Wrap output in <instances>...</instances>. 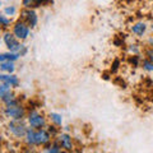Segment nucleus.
I'll return each mask as SVG.
<instances>
[{"mask_svg":"<svg viewBox=\"0 0 153 153\" xmlns=\"http://www.w3.org/2000/svg\"><path fill=\"white\" fill-rule=\"evenodd\" d=\"M33 4H35V8L36 7H42V5H46V4L50 3V0H32Z\"/></svg>","mask_w":153,"mask_h":153,"instance_id":"nucleus-21","label":"nucleus"},{"mask_svg":"<svg viewBox=\"0 0 153 153\" xmlns=\"http://www.w3.org/2000/svg\"><path fill=\"white\" fill-rule=\"evenodd\" d=\"M149 28H151V31H152V33H153V22H152L151 25H149Z\"/></svg>","mask_w":153,"mask_h":153,"instance_id":"nucleus-27","label":"nucleus"},{"mask_svg":"<svg viewBox=\"0 0 153 153\" xmlns=\"http://www.w3.org/2000/svg\"><path fill=\"white\" fill-rule=\"evenodd\" d=\"M9 130L12 131L13 135H16L18 138H23L26 135V133H27V126H26V124L23 123L22 120H12L10 123H9Z\"/></svg>","mask_w":153,"mask_h":153,"instance_id":"nucleus-4","label":"nucleus"},{"mask_svg":"<svg viewBox=\"0 0 153 153\" xmlns=\"http://www.w3.org/2000/svg\"><path fill=\"white\" fill-rule=\"evenodd\" d=\"M47 131H49L50 134H51V137H55L56 134H57V129H56V125H50L49 126V129H47Z\"/></svg>","mask_w":153,"mask_h":153,"instance_id":"nucleus-24","label":"nucleus"},{"mask_svg":"<svg viewBox=\"0 0 153 153\" xmlns=\"http://www.w3.org/2000/svg\"><path fill=\"white\" fill-rule=\"evenodd\" d=\"M61 146H60V143L59 142H52L51 144H49V146H46V148H45V152L46 153H61Z\"/></svg>","mask_w":153,"mask_h":153,"instance_id":"nucleus-12","label":"nucleus"},{"mask_svg":"<svg viewBox=\"0 0 153 153\" xmlns=\"http://www.w3.org/2000/svg\"><path fill=\"white\" fill-rule=\"evenodd\" d=\"M27 52H28L27 46H26V45H21V47H19V50H18L19 56H26V55H27Z\"/></svg>","mask_w":153,"mask_h":153,"instance_id":"nucleus-22","label":"nucleus"},{"mask_svg":"<svg viewBox=\"0 0 153 153\" xmlns=\"http://www.w3.org/2000/svg\"><path fill=\"white\" fill-rule=\"evenodd\" d=\"M26 143L28 146H36V130L35 129H27V133H26Z\"/></svg>","mask_w":153,"mask_h":153,"instance_id":"nucleus-11","label":"nucleus"},{"mask_svg":"<svg viewBox=\"0 0 153 153\" xmlns=\"http://www.w3.org/2000/svg\"><path fill=\"white\" fill-rule=\"evenodd\" d=\"M144 56H146V59H148L153 63V47H147L144 50Z\"/></svg>","mask_w":153,"mask_h":153,"instance_id":"nucleus-19","label":"nucleus"},{"mask_svg":"<svg viewBox=\"0 0 153 153\" xmlns=\"http://www.w3.org/2000/svg\"><path fill=\"white\" fill-rule=\"evenodd\" d=\"M57 142L60 143V146L65 151H73V140H71V137L69 134H60L59 138H57Z\"/></svg>","mask_w":153,"mask_h":153,"instance_id":"nucleus-9","label":"nucleus"},{"mask_svg":"<svg viewBox=\"0 0 153 153\" xmlns=\"http://www.w3.org/2000/svg\"><path fill=\"white\" fill-rule=\"evenodd\" d=\"M12 25V18H9L5 14L0 13V27H4V28H8L10 27Z\"/></svg>","mask_w":153,"mask_h":153,"instance_id":"nucleus-15","label":"nucleus"},{"mask_svg":"<svg viewBox=\"0 0 153 153\" xmlns=\"http://www.w3.org/2000/svg\"><path fill=\"white\" fill-rule=\"evenodd\" d=\"M129 51L133 52V55H138L139 54V47H138V45H130L129 46Z\"/></svg>","mask_w":153,"mask_h":153,"instance_id":"nucleus-23","label":"nucleus"},{"mask_svg":"<svg viewBox=\"0 0 153 153\" xmlns=\"http://www.w3.org/2000/svg\"><path fill=\"white\" fill-rule=\"evenodd\" d=\"M4 42H5V45L8 47V50L10 52H18L19 47H21V42L19 40L13 35V32H7L5 35H4Z\"/></svg>","mask_w":153,"mask_h":153,"instance_id":"nucleus-6","label":"nucleus"},{"mask_svg":"<svg viewBox=\"0 0 153 153\" xmlns=\"http://www.w3.org/2000/svg\"><path fill=\"white\" fill-rule=\"evenodd\" d=\"M0 69L3 71H7L8 74H13V71L16 70V66H14L13 61H4V63H0Z\"/></svg>","mask_w":153,"mask_h":153,"instance_id":"nucleus-13","label":"nucleus"},{"mask_svg":"<svg viewBox=\"0 0 153 153\" xmlns=\"http://www.w3.org/2000/svg\"><path fill=\"white\" fill-rule=\"evenodd\" d=\"M49 117H50V120H51V123L54 124V125L61 126V124H63V116H61L60 114H57V112H51V114L49 115Z\"/></svg>","mask_w":153,"mask_h":153,"instance_id":"nucleus-14","label":"nucleus"},{"mask_svg":"<svg viewBox=\"0 0 153 153\" xmlns=\"http://www.w3.org/2000/svg\"><path fill=\"white\" fill-rule=\"evenodd\" d=\"M5 115L8 117L13 119V120H22L26 116V108L22 105H12V106H7L5 107Z\"/></svg>","mask_w":153,"mask_h":153,"instance_id":"nucleus-3","label":"nucleus"},{"mask_svg":"<svg viewBox=\"0 0 153 153\" xmlns=\"http://www.w3.org/2000/svg\"><path fill=\"white\" fill-rule=\"evenodd\" d=\"M140 65H142L143 70L147 71V73H153V63H152V61H149L148 59H146V57H144V59L142 60Z\"/></svg>","mask_w":153,"mask_h":153,"instance_id":"nucleus-16","label":"nucleus"},{"mask_svg":"<svg viewBox=\"0 0 153 153\" xmlns=\"http://www.w3.org/2000/svg\"><path fill=\"white\" fill-rule=\"evenodd\" d=\"M27 121H28V125H30V128L35 129V130L44 129L46 126V117L42 114L36 111V110H32V111L28 114Z\"/></svg>","mask_w":153,"mask_h":153,"instance_id":"nucleus-1","label":"nucleus"},{"mask_svg":"<svg viewBox=\"0 0 153 153\" xmlns=\"http://www.w3.org/2000/svg\"><path fill=\"white\" fill-rule=\"evenodd\" d=\"M10 85H8L5 83H0V98H4L8 93H10Z\"/></svg>","mask_w":153,"mask_h":153,"instance_id":"nucleus-17","label":"nucleus"},{"mask_svg":"<svg viewBox=\"0 0 153 153\" xmlns=\"http://www.w3.org/2000/svg\"><path fill=\"white\" fill-rule=\"evenodd\" d=\"M22 5L25 9H33L35 8V4H33L32 0H22Z\"/></svg>","mask_w":153,"mask_h":153,"instance_id":"nucleus-20","label":"nucleus"},{"mask_svg":"<svg viewBox=\"0 0 153 153\" xmlns=\"http://www.w3.org/2000/svg\"><path fill=\"white\" fill-rule=\"evenodd\" d=\"M151 79H152V80H153V73H152V76H151Z\"/></svg>","mask_w":153,"mask_h":153,"instance_id":"nucleus-28","label":"nucleus"},{"mask_svg":"<svg viewBox=\"0 0 153 153\" xmlns=\"http://www.w3.org/2000/svg\"><path fill=\"white\" fill-rule=\"evenodd\" d=\"M147 30H148V25L146 22H137L134 23V25L131 26V32L134 36L137 37H143L147 33Z\"/></svg>","mask_w":153,"mask_h":153,"instance_id":"nucleus-8","label":"nucleus"},{"mask_svg":"<svg viewBox=\"0 0 153 153\" xmlns=\"http://www.w3.org/2000/svg\"><path fill=\"white\" fill-rule=\"evenodd\" d=\"M147 45L148 47H153V35L147 38Z\"/></svg>","mask_w":153,"mask_h":153,"instance_id":"nucleus-25","label":"nucleus"},{"mask_svg":"<svg viewBox=\"0 0 153 153\" xmlns=\"http://www.w3.org/2000/svg\"><path fill=\"white\" fill-rule=\"evenodd\" d=\"M1 83L10 85L12 88H17L19 85V79H18V76L14 75V74H3L1 75Z\"/></svg>","mask_w":153,"mask_h":153,"instance_id":"nucleus-10","label":"nucleus"},{"mask_svg":"<svg viewBox=\"0 0 153 153\" xmlns=\"http://www.w3.org/2000/svg\"><path fill=\"white\" fill-rule=\"evenodd\" d=\"M30 33H31V28L28 27V25L26 22L18 21V22L14 23V26H13V35L16 36L18 40H21V41L27 40L28 36H30Z\"/></svg>","mask_w":153,"mask_h":153,"instance_id":"nucleus-2","label":"nucleus"},{"mask_svg":"<svg viewBox=\"0 0 153 153\" xmlns=\"http://www.w3.org/2000/svg\"><path fill=\"white\" fill-rule=\"evenodd\" d=\"M22 21L26 22L30 28H35L38 23V16L35 9H23L22 10Z\"/></svg>","mask_w":153,"mask_h":153,"instance_id":"nucleus-5","label":"nucleus"},{"mask_svg":"<svg viewBox=\"0 0 153 153\" xmlns=\"http://www.w3.org/2000/svg\"><path fill=\"white\" fill-rule=\"evenodd\" d=\"M4 61H8L7 60V54H0V63H4Z\"/></svg>","mask_w":153,"mask_h":153,"instance_id":"nucleus-26","label":"nucleus"},{"mask_svg":"<svg viewBox=\"0 0 153 153\" xmlns=\"http://www.w3.org/2000/svg\"><path fill=\"white\" fill-rule=\"evenodd\" d=\"M4 14H5V16H10V17L16 16V14H17V7L16 5H8V7H5V8H4Z\"/></svg>","mask_w":153,"mask_h":153,"instance_id":"nucleus-18","label":"nucleus"},{"mask_svg":"<svg viewBox=\"0 0 153 153\" xmlns=\"http://www.w3.org/2000/svg\"><path fill=\"white\" fill-rule=\"evenodd\" d=\"M0 5H1V1H0Z\"/></svg>","mask_w":153,"mask_h":153,"instance_id":"nucleus-29","label":"nucleus"},{"mask_svg":"<svg viewBox=\"0 0 153 153\" xmlns=\"http://www.w3.org/2000/svg\"><path fill=\"white\" fill-rule=\"evenodd\" d=\"M51 134L47 129H38L36 130V146H47L51 140Z\"/></svg>","mask_w":153,"mask_h":153,"instance_id":"nucleus-7","label":"nucleus"}]
</instances>
